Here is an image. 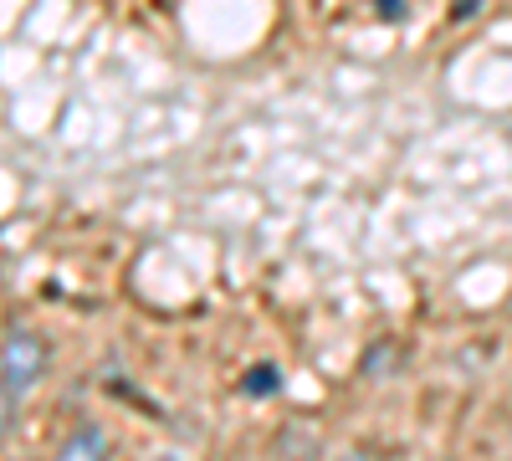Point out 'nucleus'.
Segmentation results:
<instances>
[{
    "mask_svg": "<svg viewBox=\"0 0 512 461\" xmlns=\"http://www.w3.org/2000/svg\"><path fill=\"white\" fill-rule=\"evenodd\" d=\"M41 369H47V344H41L31 328L6 323V344H0V374H6V410H16V405L36 390Z\"/></svg>",
    "mask_w": 512,
    "mask_h": 461,
    "instance_id": "obj_1",
    "label": "nucleus"
},
{
    "mask_svg": "<svg viewBox=\"0 0 512 461\" xmlns=\"http://www.w3.org/2000/svg\"><path fill=\"white\" fill-rule=\"evenodd\" d=\"M154 461H180V456H154Z\"/></svg>",
    "mask_w": 512,
    "mask_h": 461,
    "instance_id": "obj_6",
    "label": "nucleus"
},
{
    "mask_svg": "<svg viewBox=\"0 0 512 461\" xmlns=\"http://www.w3.org/2000/svg\"><path fill=\"white\" fill-rule=\"evenodd\" d=\"M246 390H251V395H262V390H277V369H272V364H267V369H256L251 380H246Z\"/></svg>",
    "mask_w": 512,
    "mask_h": 461,
    "instance_id": "obj_3",
    "label": "nucleus"
},
{
    "mask_svg": "<svg viewBox=\"0 0 512 461\" xmlns=\"http://www.w3.org/2000/svg\"><path fill=\"white\" fill-rule=\"evenodd\" d=\"M52 461H108V436H103V426H77V431H67Z\"/></svg>",
    "mask_w": 512,
    "mask_h": 461,
    "instance_id": "obj_2",
    "label": "nucleus"
},
{
    "mask_svg": "<svg viewBox=\"0 0 512 461\" xmlns=\"http://www.w3.org/2000/svg\"><path fill=\"white\" fill-rule=\"evenodd\" d=\"M379 6L390 11V16H405V0H379Z\"/></svg>",
    "mask_w": 512,
    "mask_h": 461,
    "instance_id": "obj_4",
    "label": "nucleus"
},
{
    "mask_svg": "<svg viewBox=\"0 0 512 461\" xmlns=\"http://www.w3.org/2000/svg\"><path fill=\"white\" fill-rule=\"evenodd\" d=\"M344 461H369V456H364V451H349V456H344Z\"/></svg>",
    "mask_w": 512,
    "mask_h": 461,
    "instance_id": "obj_5",
    "label": "nucleus"
}]
</instances>
